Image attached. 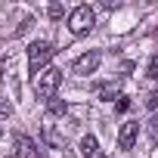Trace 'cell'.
Returning <instances> with one entry per match:
<instances>
[{"instance_id": "obj_12", "label": "cell", "mask_w": 158, "mask_h": 158, "mask_svg": "<svg viewBox=\"0 0 158 158\" xmlns=\"http://www.w3.org/2000/svg\"><path fill=\"white\" fill-rule=\"evenodd\" d=\"M149 139H152V143L158 139V118H152V121H149Z\"/></svg>"}, {"instance_id": "obj_2", "label": "cell", "mask_w": 158, "mask_h": 158, "mask_svg": "<svg viewBox=\"0 0 158 158\" xmlns=\"http://www.w3.org/2000/svg\"><path fill=\"white\" fill-rule=\"evenodd\" d=\"M59 84H62V71L59 68H44L34 77V93L40 99H53V93L59 90Z\"/></svg>"}, {"instance_id": "obj_10", "label": "cell", "mask_w": 158, "mask_h": 158, "mask_svg": "<svg viewBox=\"0 0 158 158\" xmlns=\"http://www.w3.org/2000/svg\"><path fill=\"white\" fill-rule=\"evenodd\" d=\"M96 90H99V96H102V99H115V84H99Z\"/></svg>"}, {"instance_id": "obj_4", "label": "cell", "mask_w": 158, "mask_h": 158, "mask_svg": "<svg viewBox=\"0 0 158 158\" xmlns=\"http://www.w3.org/2000/svg\"><path fill=\"white\" fill-rule=\"evenodd\" d=\"M99 62H102L99 50H90V53H84V56H77L71 68H74V74H93V71L99 68Z\"/></svg>"}, {"instance_id": "obj_6", "label": "cell", "mask_w": 158, "mask_h": 158, "mask_svg": "<svg viewBox=\"0 0 158 158\" xmlns=\"http://www.w3.org/2000/svg\"><path fill=\"white\" fill-rule=\"evenodd\" d=\"M16 158H40V152L25 133H16Z\"/></svg>"}, {"instance_id": "obj_13", "label": "cell", "mask_w": 158, "mask_h": 158, "mask_svg": "<svg viewBox=\"0 0 158 158\" xmlns=\"http://www.w3.org/2000/svg\"><path fill=\"white\" fill-rule=\"evenodd\" d=\"M115 109H118V112H127V109H130V99H127V96H118Z\"/></svg>"}, {"instance_id": "obj_8", "label": "cell", "mask_w": 158, "mask_h": 158, "mask_svg": "<svg viewBox=\"0 0 158 158\" xmlns=\"http://www.w3.org/2000/svg\"><path fill=\"white\" fill-rule=\"evenodd\" d=\"M47 115H50V118L65 115V102H62V99H50V102H47Z\"/></svg>"}, {"instance_id": "obj_7", "label": "cell", "mask_w": 158, "mask_h": 158, "mask_svg": "<svg viewBox=\"0 0 158 158\" xmlns=\"http://www.w3.org/2000/svg\"><path fill=\"white\" fill-rule=\"evenodd\" d=\"M81 152H84V158H106L102 149H99V143H96V136H90V133L81 139Z\"/></svg>"}, {"instance_id": "obj_9", "label": "cell", "mask_w": 158, "mask_h": 158, "mask_svg": "<svg viewBox=\"0 0 158 158\" xmlns=\"http://www.w3.org/2000/svg\"><path fill=\"white\" fill-rule=\"evenodd\" d=\"M146 77H152V81H158V53L149 59V68H146Z\"/></svg>"}, {"instance_id": "obj_1", "label": "cell", "mask_w": 158, "mask_h": 158, "mask_svg": "<svg viewBox=\"0 0 158 158\" xmlns=\"http://www.w3.org/2000/svg\"><path fill=\"white\" fill-rule=\"evenodd\" d=\"M53 44H47V40H37V44H31L28 47V71L37 77L47 65H50V59H53Z\"/></svg>"}, {"instance_id": "obj_5", "label": "cell", "mask_w": 158, "mask_h": 158, "mask_svg": "<svg viewBox=\"0 0 158 158\" xmlns=\"http://www.w3.org/2000/svg\"><path fill=\"white\" fill-rule=\"evenodd\" d=\"M136 136H139V124H136V121H127V124L121 127V133H118V149L130 152L133 143H136Z\"/></svg>"}, {"instance_id": "obj_3", "label": "cell", "mask_w": 158, "mask_h": 158, "mask_svg": "<svg viewBox=\"0 0 158 158\" xmlns=\"http://www.w3.org/2000/svg\"><path fill=\"white\" fill-rule=\"evenodd\" d=\"M93 25H96V13H93L87 3L71 10V16H68V31H71V34H77V37H81V34H87Z\"/></svg>"}, {"instance_id": "obj_14", "label": "cell", "mask_w": 158, "mask_h": 158, "mask_svg": "<svg viewBox=\"0 0 158 158\" xmlns=\"http://www.w3.org/2000/svg\"><path fill=\"white\" fill-rule=\"evenodd\" d=\"M10 115H13V106L0 99V118H10Z\"/></svg>"}, {"instance_id": "obj_15", "label": "cell", "mask_w": 158, "mask_h": 158, "mask_svg": "<svg viewBox=\"0 0 158 158\" xmlns=\"http://www.w3.org/2000/svg\"><path fill=\"white\" fill-rule=\"evenodd\" d=\"M146 106H149V109H155V106H158V87H155V90L149 93V99H146Z\"/></svg>"}, {"instance_id": "obj_11", "label": "cell", "mask_w": 158, "mask_h": 158, "mask_svg": "<svg viewBox=\"0 0 158 158\" xmlns=\"http://www.w3.org/2000/svg\"><path fill=\"white\" fill-rule=\"evenodd\" d=\"M62 13H65V10H62L59 3H53V6L47 10V16H50V19H62Z\"/></svg>"}]
</instances>
